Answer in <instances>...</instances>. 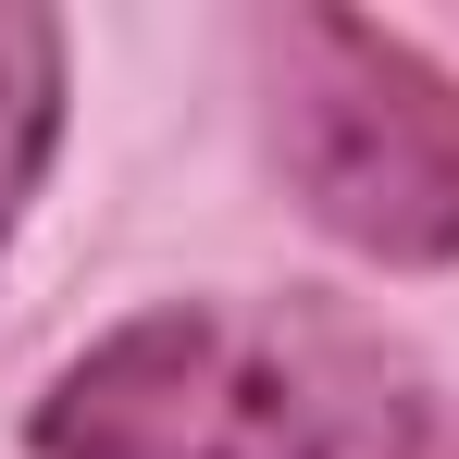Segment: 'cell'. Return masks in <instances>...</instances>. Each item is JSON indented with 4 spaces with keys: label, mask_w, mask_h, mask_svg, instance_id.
Instances as JSON below:
<instances>
[{
    "label": "cell",
    "mask_w": 459,
    "mask_h": 459,
    "mask_svg": "<svg viewBox=\"0 0 459 459\" xmlns=\"http://www.w3.org/2000/svg\"><path fill=\"white\" fill-rule=\"evenodd\" d=\"M50 137H63V25L38 0H0V248L50 174Z\"/></svg>",
    "instance_id": "3"
},
{
    "label": "cell",
    "mask_w": 459,
    "mask_h": 459,
    "mask_svg": "<svg viewBox=\"0 0 459 459\" xmlns=\"http://www.w3.org/2000/svg\"><path fill=\"white\" fill-rule=\"evenodd\" d=\"M261 100L299 212L373 273L459 261V75L373 13H273Z\"/></svg>",
    "instance_id": "2"
},
{
    "label": "cell",
    "mask_w": 459,
    "mask_h": 459,
    "mask_svg": "<svg viewBox=\"0 0 459 459\" xmlns=\"http://www.w3.org/2000/svg\"><path fill=\"white\" fill-rule=\"evenodd\" d=\"M38 459H435V397L323 299H150L25 410Z\"/></svg>",
    "instance_id": "1"
}]
</instances>
